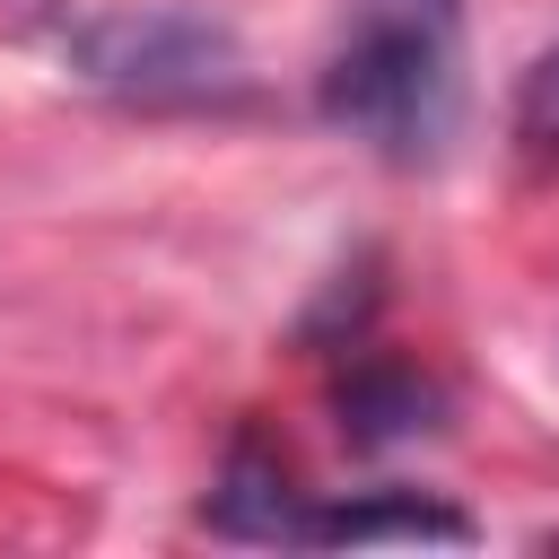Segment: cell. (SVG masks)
Wrapping results in <instances>:
<instances>
[{
    "label": "cell",
    "mask_w": 559,
    "mask_h": 559,
    "mask_svg": "<svg viewBox=\"0 0 559 559\" xmlns=\"http://www.w3.org/2000/svg\"><path fill=\"white\" fill-rule=\"evenodd\" d=\"M314 114L384 166H437L463 131V0H349L314 61Z\"/></svg>",
    "instance_id": "1"
},
{
    "label": "cell",
    "mask_w": 559,
    "mask_h": 559,
    "mask_svg": "<svg viewBox=\"0 0 559 559\" xmlns=\"http://www.w3.org/2000/svg\"><path fill=\"white\" fill-rule=\"evenodd\" d=\"M61 61L122 105H236L253 87L236 26L201 9H87L61 26Z\"/></svg>",
    "instance_id": "2"
},
{
    "label": "cell",
    "mask_w": 559,
    "mask_h": 559,
    "mask_svg": "<svg viewBox=\"0 0 559 559\" xmlns=\"http://www.w3.org/2000/svg\"><path fill=\"white\" fill-rule=\"evenodd\" d=\"M332 419L358 454H384V445L445 428V384L419 376L411 358H349V376L332 384Z\"/></svg>",
    "instance_id": "3"
},
{
    "label": "cell",
    "mask_w": 559,
    "mask_h": 559,
    "mask_svg": "<svg viewBox=\"0 0 559 559\" xmlns=\"http://www.w3.org/2000/svg\"><path fill=\"white\" fill-rule=\"evenodd\" d=\"M306 489H297V472H288V454L271 445V437H236L227 445V463H218V489H210V533H227V542H297L306 533Z\"/></svg>",
    "instance_id": "4"
},
{
    "label": "cell",
    "mask_w": 559,
    "mask_h": 559,
    "mask_svg": "<svg viewBox=\"0 0 559 559\" xmlns=\"http://www.w3.org/2000/svg\"><path fill=\"white\" fill-rule=\"evenodd\" d=\"M314 550H358V542H472V515L463 507H437L419 489H358V498H314L306 507V533Z\"/></svg>",
    "instance_id": "5"
},
{
    "label": "cell",
    "mask_w": 559,
    "mask_h": 559,
    "mask_svg": "<svg viewBox=\"0 0 559 559\" xmlns=\"http://www.w3.org/2000/svg\"><path fill=\"white\" fill-rule=\"evenodd\" d=\"M515 148L533 157V166H559V44L524 70V87H515Z\"/></svg>",
    "instance_id": "6"
}]
</instances>
